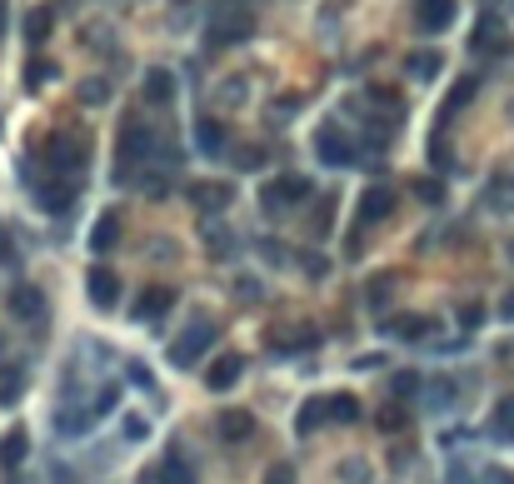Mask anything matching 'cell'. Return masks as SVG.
Returning a JSON list of instances; mask_svg holds the SVG:
<instances>
[{
  "instance_id": "cell-8",
  "label": "cell",
  "mask_w": 514,
  "mask_h": 484,
  "mask_svg": "<svg viewBox=\"0 0 514 484\" xmlns=\"http://www.w3.org/2000/svg\"><path fill=\"white\" fill-rule=\"evenodd\" d=\"M245 35H250V15L220 11V15H215V25H210V50H225V45L245 41Z\"/></svg>"
},
{
  "instance_id": "cell-9",
  "label": "cell",
  "mask_w": 514,
  "mask_h": 484,
  "mask_svg": "<svg viewBox=\"0 0 514 484\" xmlns=\"http://www.w3.org/2000/svg\"><path fill=\"white\" fill-rule=\"evenodd\" d=\"M454 21V0H415V25L419 31H450Z\"/></svg>"
},
{
  "instance_id": "cell-18",
  "label": "cell",
  "mask_w": 514,
  "mask_h": 484,
  "mask_svg": "<svg viewBox=\"0 0 514 484\" xmlns=\"http://www.w3.org/2000/svg\"><path fill=\"white\" fill-rule=\"evenodd\" d=\"M115 240H120V210H106V215L96 220V230H90V250H96V255H106Z\"/></svg>"
},
{
  "instance_id": "cell-5",
  "label": "cell",
  "mask_w": 514,
  "mask_h": 484,
  "mask_svg": "<svg viewBox=\"0 0 514 484\" xmlns=\"http://www.w3.org/2000/svg\"><path fill=\"white\" fill-rule=\"evenodd\" d=\"M86 295H90L96 310H115V305H120V275H115V269H106V265H96L86 275Z\"/></svg>"
},
{
  "instance_id": "cell-13",
  "label": "cell",
  "mask_w": 514,
  "mask_h": 484,
  "mask_svg": "<svg viewBox=\"0 0 514 484\" xmlns=\"http://www.w3.org/2000/svg\"><path fill=\"white\" fill-rule=\"evenodd\" d=\"M215 430H220V440L240 444V440H250V434H255V415H250V409H225V415L215 420Z\"/></svg>"
},
{
  "instance_id": "cell-32",
  "label": "cell",
  "mask_w": 514,
  "mask_h": 484,
  "mask_svg": "<svg viewBox=\"0 0 514 484\" xmlns=\"http://www.w3.org/2000/svg\"><path fill=\"white\" fill-rule=\"evenodd\" d=\"M409 70H415L419 80H429V76L439 70V55H435V50H419V55H409Z\"/></svg>"
},
{
  "instance_id": "cell-44",
  "label": "cell",
  "mask_w": 514,
  "mask_h": 484,
  "mask_svg": "<svg viewBox=\"0 0 514 484\" xmlns=\"http://www.w3.org/2000/svg\"><path fill=\"white\" fill-rule=\"evenodd\" d=\"M0 25H5V11H0Z\"/></svg>"
},
{
  "instance_id": "cell-34",
  "label": "cell",
  "mask_w": 514,
  "mask_h": 484,
  "mask_svg": "<svg viewBox=\"0 0 514 484\" xmlns=\"http://www.w3.org/2000/svg\"><path fill=\"white\" fill-rule=\"evenodd\" d=\"M151 434V425L140 420V415H125V440H145Z\"/></svg>"
},
{
  "instance_id": "cell-25",
  "label": "cell",
  "mask_w": 514,
  "mask_h": 484,
  "mask_svg": "<svg viewBox=\"0 0 514 484\" xmlns=\"http://www.w3.org/2000/svg\"><path fill=\"white\" fill-rule=\"evenodd\" d=\"M161 484H195V470H190V460H180V454H170V460L161 464Z\"/></svg>"
},
{
  "instance_id": "cell-19",
  "label": "cell",
  "mask_w": 514,
  "mask_h": 484,
  "mask_svg": "<svg viewBox=\"0 0 514 484\" xmlns=\"http://www.w3.org/2000/svg\"><path fill=\"white\" fill-rule=\"evenodd\" d=\"M25 454H31V434L25 430H11L5 440H0V464H5V470H21Z\"/></svg>"
},
{
  "instance_id": "cell-16",
  "label": "cell",
  "mask_w": 514,
  "mask_h": 484,
  "mask_svg": "<svg viewBox=\"0 0 514 484\" xmlns=\"http://www.w3.org/2000/svg\"><path fill=\"white\" fill-rule=\"evenodd\" d=\"M25 365L21 360H5V365H0V405H15V399L25 395Z\"/></svg>"
},
{
  "instance_id": "cell-43",
  "label": "cell",
  "mask_w": 514,
  "mask_h": 484,
  "mask_svg": "<svg viewBox=\"0 0 514 484\" xmlns=\"http://www.w3.org/2000/svg\"><path fill=\"white\" fill-rule=\"evenodd\" d=\"M500 315H504V320H514V295H504V310Z\"/></svg>"
},
{
  "instance_id": "cell-35",
  "label": "cell",
  "mask_w": 514,
  "mask_h": 484,
  "mask_svg": "<svg viewBox=\"0 0 514 484\" xmlns=\"http://www.w3.org/2000/svg\"><path fill=\"white\" fill-rule=\"evenodd\" d=\"M45 76H50V65H45V60H31V76H25V86L41 90V86H45Z\"/></svg>"
},
{
  "instance_id": "cell-30",
  "label": "cell",
  "mask_w": 514,
  "mask_h": 484,
  "mask_svg": "<svg viewBox=\"0 0 514 484\" xmlns=\"http://www.w3.org/2000/svg\"><path fill=\"white\" fill-rule=\"evenodd\" d=\"M494 434L514 440V399H500V409H494Z\"/></svg>"
},
{
  "instance_id": "cell-27",
  "label": "cell",
  "mask_w": 514,
  "mask_h": 484,
  "mask_svg": "<svg viewBox=\"0 0 514 484\" xmlns=\"http://www.w3.org/2000/svg\"><path fill=\"white\" fill-rule=\"evenodd\" d=\"M474 50H494V55H504V50H509V41L500 35V25H494V21H484V25H480V35H474Z\"/></svg>"
},
{
  "instance_id": "cell-41",
  "label": "cell",
  "mask_w": 514,
  "mask_h": 484,
  "mask_svg": "<svg viewBox=\"0 0 514 484\" xmlns=\"http://www.w3.org/2000/svg\"><path fill=\"white\" fill-rule=\"evenodd\" d=\"M0 265H15V245H11V240H0Z\"/></svg>"
},
{
  "instance_id": "cell-20",
  "label": "cell",
  "mask_w": 514,
  "mask_h": 484,
  "mask_svg": "<svg viewBox=\"0 0 514 484\" xmlns=\"http://www.w3.org/2000/svg\"><path fill=\"white\" fill-rule=\"evenodd\" d=\"M145 100H151V105H170L175 100V76L170 70H145Z\"/></svg>"
},
{
  "instance_id": "cell-3",
  "label": "cell",
  "mask_w": 514,
  "mask_h": 484,
  "mask_svg": "<svg viewBox=\"0 0 514 484\" xmlns=\"http://www.w3.org/2000/svg\"><path fill=\"white\" fill-rule=\"evenodd\" d=\"M151 151H155V130L140 125V120H135V125H125V130H120V170L115 175L125 180L140 160H151Z\"/></svg>"
},
{
  "instance_id": "cell-1",
  "label": "cell",
  "mask_w": 514,
  "mask_h": 484,
  "mask_svg": "<svg viewBox=\"0 0 514 484\" xmlns=\"http://www.w3.org/2000/svg\"><path fill=\"white\" fill-rule=\"evenodd\" d=\"M41 155H45V165H50V175H60V180H76V175L86 170V141L70 135V130H55Z\"/></svg>"
},
{
  "instance_id": "cell-40",
  "label": "cell",
  "mask_w": 514,
  "mask_h": 484,
  "mask_svg": "<svg viewBox=\"0 0 514 484\" xmlns=\"http://www.w3.org/2000/svg\"><path fill=\"white\" fill-rule=\"evenodd\" d=\"M415 385H419L415 375H399V379H395V389H399V395H415Z\"/></svg>"
},
{
  "instance_id": "cell-4",
  "label": "cell",
  "mask_w": 514,
  "mask_h": 484,
  "mask_svg": "<svg viewBox=\"0 0 514 484\" xmlns=\"http://www.w3.org/2000/svg\"><path fill=\"white\" fill-rule=\"evenodd\" d=\"M210 344H215V324H210V320H195V324H190V330H185V334H180V340H175V344H170V365H180V370H190V365H195V360H200V355H205V350H210Z\"/></svg>"
},
{
  "instance_id": "cell-12",
  "label": "cell",
  "mask_w": 514,
  "mask_h": 484,
  "mask_svg": "<svg viewBox=\"0 0 514 484\" xmlns=\"http://www.w3.org/2000/svg\"><path fill=\"white\" fill-rule=\"evenodd\" d=\"M240 375H245V355H220V360H210V370H205V385H210V389H230Z\"/></svg>"
},
{
  "instance_id": "cell-31",
  "label": "cell",
  "mask_w": 514,
  "mask_h": 484,
  "mask_svg": "<svg viewBox=\"0 0 514 484\" xmlns=\"http://www.w3.org/2000/svg\"><path fill=\"white\" fill-rule=\"evenodd\" d=\"M390 290H395V280H390V275H380L375 285H364V300H370V310H380V305L390 300Z\"/></svg>"
},
{
  "instance_id": "cell-36",
  "label": "cell",
  "mask_w": 514,
  "mask_h": 484,
  "mask_svg": "<svg viewBox=\"0 0 514 484\" xmlns=\"http://www.w3.org/2000/svg\"><path fill=\"white\" fill-rule=\"evenodd\" d=\"M80 96H86V100H106L110 86H106V80H86V86H80Z\"/></svg>"
},
{
  "instance_id": "cell-39",
  "label": "cell",
  "mask_w": 514,
  "mask_h": 484,
  "mask_svg": "<svg viewBox=\"0 0 514 484\" xmlns=\"http://www.w3.org/2000/svg\"><path fill=\"white\" fill-rule=\"evenodd\" d=\"M240 165H245V170H260V165H265V151H245V155H240Z\"/></svg>"
},
{
  "instance_id": "cell-28",
  "label": "cell",
  "mask_w": 514,
  "mask_h": 484,
  "mask_svg": "<svg viewBox=\"0 0 514 484\" xmlns=\"http://www.w3.org/2000/svg\"><path fill=\"white\" fill-rule=\"evenodd\" d=\"M330 420L335 425H354V420H360V399H354V395H335L330 399Z\"/></svg>"
},
{
  "instance_id": "cell-22",
  "label": "cell",
  "mask_w": 514,
  "mask_h": 484,
  "mask_svg": "<svg viewBox=\"0 0 514 484\" xmlns=\"http://www.w3.org/2000/svg\"><path fill=\"white\" fill-rule=\"evenodd\" d=\"M390 334H395V340H425V334H435V320H425V315H409V320H395V324H390Z\"/></svg>"
},
{
  "instance_id": "cell-23",
  "label": "cell",
  "mask_w": 514,
  "mask_h": 484,
  "mask_svg": "<svg viewBox=\"0 0 514 484\" xmlns=\"http://www.w3.org/2000/svg\"><path fill=\"white\" fill-rule=\"evenodd\" d=\"M96 420H100L96 409H70V405H65L60 409V434H86Z\"/></svg>"
},
{
  "instance_id": "cell-45",
  "label": "cell",
  "mask_w": 514,
  "mask_h": 484,
  "mask_svg": "<svg viewBox=\"0 0 514 484\" xmlns=\"http://www.w3.org/2000/svg\"><path fill=\"white\" fill-rule=\"evenodd\" d=\"M509 260H514V245H509Z\"/></svg>"
},
{
  "instance_id": "cell-37",
  "label": "cell",
  "mask_w": 514,
  "mask_h": 484,
  "mask_svg": "<svg viewBox=\"0 0 514 484\" xmlns=\"http://www.w3.org/2000/svg\"><path fill=\"white\" fill-rule=\"evenodd\" d=\"M265 484H295V470H289V464H275V470L265 474Z\"/></svg>"
},
{
  "instance_id": "cell-33",
  "label": "cell",
  "mask_w": 514,
  "mask_h": 484,
  "mask_svg": "<svg viewBox=\"0 0 514 484\" xmlns=\"http://www.w3.org/2000/svg\"><path fill=\"white\" fill-rule=\"evenodd\" d=\"M330 220H335V195L315 205V230H310V235H325V225H330Z\"/></svg>"
},
{
  "instance_id": "cell-17",
  "label": "cell",
  "mask_w": 514,
  "mask_h": 484,
  "mask_svg": "<svg viewBox=\"0 0 514 484\" xmlns=\"http://www.w3.org/2000/svg\"><path fill=\"white\" fill-rule=\"evenodd\" d=\"M270 344H275V355H295V350H310L315 344V330L295 324V330H270Z\"/></svg>"
},
{
  "instance_id": "cell-26",
  "label": "cell",
  "mask_w": 514,
  "mask_h": 484,
  "mask_svg": "<svg viewBox=\"0 0 514 484\" xmlns=\"http://www.w3.org/2000/svg\"><path fill=\"white\" fill-rule=\"evenodd\" d=\"M45 35H50V11H45V5H35V11L25 15V41H31V45H41Z\"/></svg>"
},
{
  "instance_id": "cell-15",
  "label": "cell",
  "mask_w": 514,
  "mask_h": 484,
  "mask_svg": "<svg viewBox=\"0 0 514 484\" xmlns=\"http://www.w3.org/2000/svg\"><path fill=\"white\" fill-rule=\"evenodd\" d=\"M170 305H175V290H165V285H151V290L135 300V320H161Z\"/></svg>"
},
{
  "instance_id": "cell-21",
  "label": "cell",
  "mask_w": 514,
  "mask_h": 484,
  "mask_svg": "<svg viewBox=\"0 0 514 484\" xmlns=\"http://www.w3.org/2000/svg\"><path fill=\"white\" fill-rule=\"evenodd\" d=\"M320 420H330V399H305L300 420H295V425H300V434H315V430H320Z\"/></svg>"
},
{
  "instance_id": "cell-24",
  "label": "cell",
  "mask_w": 514,
  "mask_h": 484,
  "mask_svg": "<svg viewBox=\"0 0 514 484\" xmlns=\"http://www.w3.org/2000/svg\"><path fill=\"white\" fill-rule=\"evenodd\" d=\"M195 205H200V210H225L230 185H195Z\"/></svg>"
},
{
  "instance_id": "cell-10",
  "label": "cell",
  "mask_w": 514,
  "mask_h": 484,
  "mask_svg": "<svg viewBox=\"0 0 514 484\" xmlns=\"http://www.w3.org/2000/svg\"><path fill=\"white\" fill-rule=\"evenodd\" d=\"M195 145H200V155H225L230 130L220 125L215 115H200V120H195Z\"/></svg>"
},
{
  "instance_id": "cell-14",
  "label": "cell",
  "mask_w": 514,
  "mask_h": 484,
  "mask_svg": "<svg viewBox=\"0 0 514 484\" xmlns=\"http://www.w3.org/2000/svg\"><path fill=\"white\" fill-rule=\"evenodd\" d=\"M70 200H76V180H41L35 185V205H41V210H65Z\"/></svg>"
},
{
  "instance_id": "cell-38",
  "label": "cell",
  "mask_w": 514,
  "mask_h": 484,
  "mask_svg": "<svg viewBox=\"0 0 514 484\" xmlns=\"http://www.w3.org/2000/svg\"><path fill=\"white\" fill-rule=\"evenodd\" d=\"M380 425H385V430H399V425H405V415H399V409L390 405V409H380Z\"/></svg>"
},
{
  "instance_id": "cell-6",
  "label": "cell",
  "mask_w": 514,
  "mask_h": 484,
  "mask_svg": "<svg viewBox=\"0 0 514 484\" xmlns=\"http://www.w3.org/2000/svg\"><path fill=\"white\" fill-rule=\"evenodd\" d=\"M395 215V190L390 185H370V190L360 195V230L380 225V220Z\"/></svg>"
},
{
  "instance_id": "cell-29",
  "label": "cell",
  "mask_w": 514,
  "mask_h": 484,
  "mask_svg": "<svg viewBox=\"0 0 514 484\" xmlns=\"http://www.w3.org/2000/svg\"><path fill=\"white\" fill-rule=\"evenodd\" d=\"M474 90H480V80H474V76H464L460 86H454L450 96H445V110H450V115H454V110H464V105L474 100Z\"/></svg>"
},
{
  "instance_id": "cell-42",
  "label": "cell",
  "mask_w": 514,
  "mask_h": 484,
  "mask_svg": "<svg viewBox=\"0 0 514 484\" xmlns=\"http://www.w3.org/2000/svg\"><path fill=\"white\" fill-rule=\"evenodd\" d=\"M484 484H514V474H504V470H490V474H484Z\"/></svg>"
},
{
  "instance_id": "cell-7",
  "label": "cell",
  "mask_w": 514,
  "mask_h": 484,
  "mask_svg": "<svg viewBox=\"0 0 514 484\" xmlns=\"http://www.w3.org/2000/svg\"><path fill=\"white\" fill-rule=\"evenodd\" d=\"M315 155H320L325 165H335V170H344V165H354V151H350V141H344V130H335V125H325L320 135H315Z\"/></svg>"
},
{
  "instance_id": "cell-2",
  "label": "cell",
  "mask_w": 514,
  "mask_h": 484,
  "mask_svg": "<svg viewBox=\"0 0 514 484\" xmlns=\"http://www.w3.org/2000/svg\"><path fill=\"white\" fill-rule=\"evenodd\" d=\"M305 195H310V180H305V175H275V180L260 190V210H265L270 220H280L285 210L305 205Z\"/></svg>"
},
{
  "instance_id": "cell-11",
  "label": "cell",
  "mask_w": 514,
  "mask_h": 484,
  "mask_svg": "<svg viewBox=\"0 0 514 484\" xmlns=\"http://www.w3.org/2000/svg\"><path fill=\"white\" fill-rule=\"evenodd\" d=\"M5 310H11L15 320H41V310H45V295L35 290V285H15V290L5 295Z\"/></svg>"
}]
</instances>
